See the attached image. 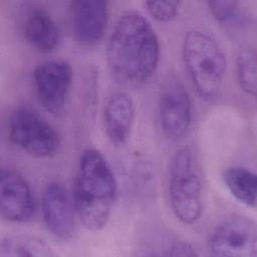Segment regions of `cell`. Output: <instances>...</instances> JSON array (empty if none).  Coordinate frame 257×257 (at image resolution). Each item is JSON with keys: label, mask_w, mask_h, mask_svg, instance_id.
I'll return each instance as SVG.
<instances>
[{"label": "cell", "mask_w": 257, "mask_h": 257, "mask_svg": "<svg viewBox=\"0 0 257 257\" xmlns=\"http://www.w3.org/2000/svg\"><path fill=\"white\" fill-rule=\"evenodd\" d=\"M182 57L197 94L205 101L215 99L227 70L226 54L210 33L193 29L183 39Z\"/></svg>", "instance_id": "obj_3"}, {"label": "cell", "mask_w": 257, "mask_h": 257, "mask_svg": "<svg viewBox=\"0 0 257 257\" xmlns=\"http://www.w3.org/2000/svg\"><path fill=\"white\" fill-rule=\"evenodd\" d=\"M169 203L183 224H195L202 215V182L197 157L189 147L179 149L171 159L168 176Z\"/></svg>", "instance_id": "obj_4"}, {"label": "cell", "mask_w": 257, "mask_h": 257, "mask_svg": "<svg viewBox=\"0 0 257 257\" xmlns=\"http://www.w3.org/2000/svg\"><path fill=\"white\" fill-rule=\"evenodd\" d=\"M1 257H54L56 253L41 238L31 235H12L0 244Z\"/></svg>", "instance_id": "obj_15"}, {"label": "cell", "mask_w": 257, "mask_h": 257, "mask_svg": "<svg viewBox=\"0 0 257 257\" xmlns=\"http://www.w3.org/2000/svg\"><path fill=\"white\" fill-rule=\"evenodd\" d=\"M73 71L62 59L41 62L33 70V84L38 101L51 114L61 113L71 90Z\"/></svg>", "instance_id": "obj_7"}, {"label": "cell", "mask_w": 257, "mask_h": 257, "mask_svg": "<svg viewBox=\"0 0 257 257\" xmlns=\"http://www.w3.org/2000/svg\"><path fill=\"white\" fill-rule=\"evenodd\" d=\"M192 100L186 87L177 79L171 78L163 84L158 99V119L166 139H183L192 123Z\"/></svg>", "instance_id": "obj_8"}, {"label": "cell", "mask_w": 257, "mask_h": 257, "mask_svg": "<svg viewBox=\"0 0 257 257\" xmlns=\"http://www.w3.org/2000/svg\"><path fill=\"white\" fill-rule=\"evenodd\" d=\"M148 13L159 22H171L180 14L182 2L180 1H147L145 2Z\"/></svg>", "instance_id": "obj_18"}, {"label": "cell", "mask_w": 257, "mask_h": 257, "mask_svg": "<svg viewBox=\"0 0 257 257\" xmlns=\"http://www.w3.org/2000/svg\"><path fill=\"white\" fill-rule=\"evenodd\" d=\"M70 18L75 39L82 45H94L102 39L107 28L108 2L104 0L72 1Z\"/></svg>", "instance_id": "obj_11"}, {"label": "cell", "mask_w": 257, "mask_h": 257, "mask_svg": "<svg viewBox=\"0 0 257 257\" xmlns=\"http://www.w3.org/2000/svg\"><path fill=\"white\" fill-rule=\"evenodd\" d=\"M116 195V178L107 160L95 149L84 150L78 161L72 200L86 230L97 232L106 226Z\"/></svg>", "instance_id": "obj_2"}, {"label": "cell", "mask_w": 257, "mask_h": 257, "mask_svg": "<svg viewBox=\"0 0 257 257\" xmlns=\"http://www.w3.org/2000/svg\"><path fill=\"white\" fill-rule=\"evenodd\" d=\"M44 224L56 238L70 240L75 231V208L72 195L59 182L47 184L41 197Z\"/></svg>", "instance_id": "obj_9"}, {"label": "cell", "mask_w": 257, "mask_h": 257, "mask_svg": "<svg viewBox=\"0 0 257 257\" xmlns=\"http://www.w3.org/2000/svg\"><path fill=\"white\" fill-rule=\"evenodd\" d=\"M207 248L213 256L255 257L257 255L255 222L240 215L223 219L211 231Z\"/></svg>", "instance_id": "obj_6"}, {"label": "cell", "mask_w": 257, "mask_h": 257, "mask_svg": "<svg viewBox=\"0 0 257 257\" xmlns=\"http://www.w3.org/2000/svg\"><path fill=\"white\" fill-rule=\"evenodd\" d=\"M207 5L213 17L222 24L233 26L241 24L244 20L243 9L237 1H209Z\"/></svg>", "instance_id": "obj_17"}, {"label": "cell", "mask_w": 257, "mask_h": 257, "mask_svg": "<svg viewBox=\"0 0 257 257\" xmlns=\"http://www.w3.org/2000/svg\"><path fill=\"white\" fill-rule=\"evenodd\" d=\"M8 136L12 144L35 158L57 154L60 137L40 114L27 107L14 109L8 119Z\"/></svg>", "instance_id": "obj_5"}, {"label": "cell", "mask_w": 257, "mask_h": 257, "mask_svg": "<svg viewBox=\"0 0 257 257\" xmlns=\"http://www.w3.org/2000/svg\"><path fill=\"white\" fill-rule=\"evenodd\" d=\"M161 46L151 22L138 11L122 13L106 44V61L112 75L126 85H143L156 73Z\"/></svg>", "instance_id": "obj_1"}, {"label": "cell", "mask_w": 257, "mask_h": 257, "mask_svg": "<svg viewBox=\"0 0 257 257\" xmlns=\"http://www.w3.org/2000/svg\"><path fill=\"white\" fill-rule=\"evenodd\" d=\"M27 8L22 20L25 39L40 52L53 51L60 42V30L57 23L44 7L31 4Z\"/></svg>", "instance_id": "obj_13"}, {"label": "cell", "mask_w": 257, "mask_h": 257, "mask_svg": "<svg viewBox=\"0 0 257 257\" xmlns=\"http://www.w3.org/2000/svg\"><path fill=\"white\" fill-rule=\"evenodd\" d=\"M136 117L132 96L124 91L112 93L103 108V125L108 141L114 146H123L131 138Z\"/></svg>", "instance_id": "obj_12"}, {"label": "cell", "mask_w": 257, "mask_h": 257, "mask_svg": "<svg viewBox=\"0 0 257 257\" xmlns=\"http://www.w3.org/2000/svg\"><path fill=\"white\" fill-rule=\"evenodd\" d=\"M237 79L241 89L248 95L255 96L257 89V58L252 48L240 50L237 60Z\"/></svg>", "instance_id": "obj_16"}, {"label": "cell", "mask_w": 257, "mask_h": 257, "mask_svg": "<svg viewBox=\"0 0 257 257\" xmlns=\"http://www.w3.org/2000/svg\"><path fill=\"white\" fill-rule=\"evenodd\" d=\"M223 181L231 195L248 208H256L257 176L248 168L235 166L223 173Z\"/></svg>", "instance_id": "obj_14"}, {"label": "cell", "mask_w": 257, "mask_h": 257, "mask_svg": "<svg viewBox=\"0 0 257 257\" xmlns=\"http://www.w3.org/2000/svg\"><path fill=\"white\" fill-rule=\"evenodd\" d=\"M36 203L27 181L16 171L2 168L0 173V211L4 220L13 223L30 221Z\"/></svg>", "instance_id": "obj_10"}]
</instances>
